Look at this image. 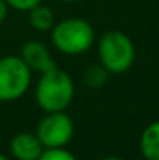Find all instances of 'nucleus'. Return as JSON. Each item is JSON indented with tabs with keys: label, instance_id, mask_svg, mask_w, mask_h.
<instances>
[{
	"label": "nucleus",
	"instance_id": "nucleus-1",
	"mask_svg": "<svg viewBox=\"0 0 159 160\" xmlns=\"http://www.w3.org/2000/svg\"><path fill=\"white\" fill-rule=\"evenodd\" d=\"M75 95V86L69 73L55 67L41 73L36 84L34 98L38 106L44 112H61L67 110Z\"/></svg>",
	"mask_w": 159,
	"mask_h": 160
},
{
	"label": "nucleus",
	"instance_id": "nucleus-2",
	"mask_svg": "<svg viewBox=\"0 0 159 160\" xmlns=\"http://www.w3.org/2000/svg\"><path fill=\"white\" fill-rule=\"evenodd\" d=\"M52 44L58 52L67 56H78L91 50L95 41L92 25L81 17H67L50 30Z\"/></svg>",
	"mask_w": 159,
	"mask_h": 160
},
{
	"label": "nucleus",
	"instance_id": "nucleus-3",
	"mask_svg": "<svg viewBox=\"0 0 159 160\" xmlns=\"http://www.w3.org/2000/svg\"><path fill=\"white\" fill-rule=\"evenodd\" d=\"M100 64L109 75H122L128 72L136 61V48L128 34L119 30L103 33L98 41Z\"/></svg>",
	"mask_w": 159,
	"mask_h": 160
},
{
	"label": "nucleus",
	"instance_id": "nucleus-4",
	"mask_svg": "<svg viewBox=\"0 0 159 160\" xmlns=\"http://www.w3.org/2000/svg\"><path fill=\"white\" fill-rule=\"evenodd\" d=\"M31 73L20 56L0 58V103L20 100L30 89Z\"/></svg>",
	"mask_w": 159,
	"mask_h": 160
},
{
	"label": "nucleus",
	"instance_id": "nucleus-5",
	"mask_svg": "<svg viewBox=\"0 0 159 160\" xmlns=\"http://www.w3.org/2000/svg\"><path fill=\"white\" fill-rule=\"evenodd\" d=\"M75 126L73 120L61 112H45L36 128V137L39 138L44 149L49 148H66V145L73 138Z\"/></svg>",
	"mask_w": 159,
	"mask_h": 160
},
{
	"label": "nucleus",
	"instance_id": "nucleus-6",
	"mask_svg": "<svg viewBox=\"0 0 159 160\" xmlns=\"http://www.w3.org/2000/svg\"><path fill=\"white\" fill-rule=\"evenodd\" d=\"M19 56L31 72H36L39 75L56 67L49 47L44 42L36 41V39H31V41L25 42L22 45V48H20Z\"/></svg>",
	"mask_w": 159,
	"mask_h": 160
},
{
	"label": "nucleus",
	"instance_id": "nucleus-7",
	"mask_svg": "<svg viewBox=\"0 0 159 160\" xmlns=\"http://www.w3.org/2000/svg\"><path fill=\"white\" fill-rule=\"evenodd\" d=\"M44 146L33 132H17L9 142V154L14 160H38Z\"/></svg>",
	"mask_w": 159,
	"mask_h": 160
},
{
	"label": "nucleus",
	"instance_id": "nucleus-8",
	"mask_svg": "<svg viewBox=\"0 0 159 160\" xmlns=\"http://www.w3.org/2000/svg\"><path fill=\"white\" fill-rule=\"evenodd\" d=\"M139 148L145 160H159V120L150 123L142 131Z\"/></svg>",
	"mask_w": 159,
	"mask_h": 160
},
{
	"label": "nucleus",
	"instance_id": "nucleus-9",
	"mask_svg": "<svg viewBox=\"0 0 159 160\" xmlns=\"http://www.w3.org/2000/svg\"><path fill=\"white\" fill-rule=\"evenodd\" d=\"M28 23L34 31L39 33L50 31L55 25V14L49 6L39 3L28 11Z\"/></svg>",
	"mask_w": 159,
	"mask_h": 160
},
{
	"label": "nucleus",
	"instance_id": "nucleus-10",
	"mask_svg": "<svg viewBox=\"0 0 159 160\" xmlns=\"http://www.w3.org/2000/svg\"><path fill=\"white\" fill-rule=\"evenodd\" d=\"M108 78H109V72L102 64H94V65L87 67L83 75L84 84L91 89H102L108 82Z\"/></svg>",
	"mask_w": 159,
	"mask_h": 160
},
{
	"label": "nucleus",
	"instance_id": "nucleus-11",
	"mask_svg": "<svg viewBox=\"0 0 159 160\" xmlns=\"http://www.w3.org/2000/svg\"><path fill=\"white\" fill-rule=\"evenodd\" d=\"M38 160H78L73 152L66 148H49L44 149Z\"/></svg>",
	"mask_w": 159,
	"mask_h": 160
},
{
	"label": "nucleus",
	"instance_id": "nucleus-12",
	"mask_svg": "<svg viewBox=\"0 0 159 160\" xmlns=\"http://www.w3.org/2000/svg\"><path fill=\"white\" fill-rule=\"evenodd\" d=\"M41 2L42 0H5L8 8H11L14 11H19V12H28L31 8H34Z\"/></svg>",
	"mask_w": 159,
	"mask_h": 160
},
{
	"label": "nucleus",
	"instance_id": "nucleus-13",
	"mask_svg": "<svg viewBox=\"0 0 159 160\" xmlns=\"http://www.w3.org/2000/svg\"><path fill=\"white\" fill-rule=\"evenodd\" d=\"M8 5L5 3V0H0V25L5 22V19H6V16H8Z\"/></svg>",
	"mask_w": 159,
	"mask_h": 160
},
{
	"label": "nucleus",
	"instance_id": "nucleus-14",
	"mask_svg": "<svg viewBox=\"0 0 159 160\" xmlns=\"http://www.w3.org/2000/svg\"><path fill=\"white\" fill-rule=\"evenodd\" d=\"M102 160H125L123 157H117V156H109V157H103Z\"/></svg>",
	"mask_w": 159,
	"mask_h": 160
},
{
	"label": "nucleus",
	"instance_id": "nucleus-15",
	"mask_svg": "<svg viewBox=\"0 0 159 160\" xmlns=\"http://www.w3.org/2000/svg\"><path fill=\"white\" fill-rule=\"evenodd\" d=\"M0 160H11V159L6 157V156H3V154H0Z\"/></svg>",
	"mask_w": 159,
	"mask_h": 160
},
{
	"label": "nucleus",
	"instance_id": "nucleus-16",
	"mask_svg": "<svg viewBox=\"0 0 159 160\" xmlns=\"http://www.w3.org/2000/svg\"><path fill=\"white\" fill-rule=\"evenodd\" d=\"M61 2H67V3H72V2H78V0H61Z\"/></svg>",
	"mask_w": 159,
	"mask_h": 160
}]
</instances>
